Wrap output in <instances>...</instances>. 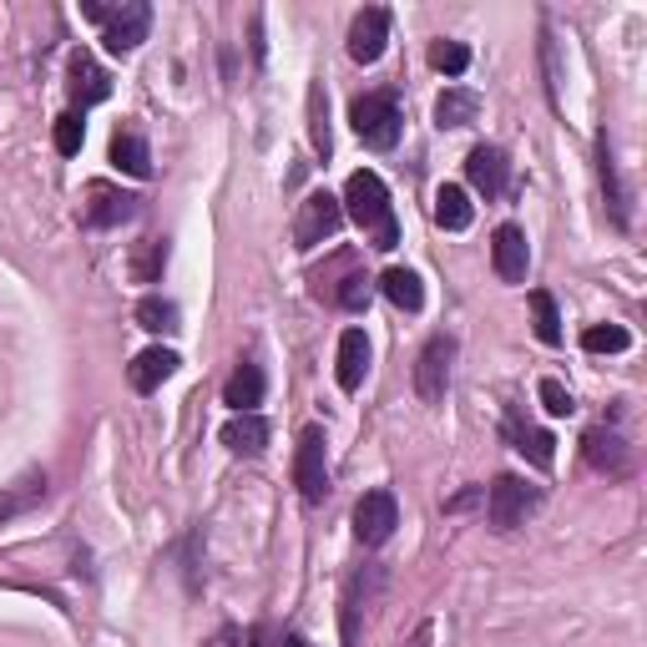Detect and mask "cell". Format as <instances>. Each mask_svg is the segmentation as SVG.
Returning a JSON list of instances; mask_svg holds the SVG:
<instances>
[{
  "label": "cell",
  "mask_w": 647,
  "mask_h": 647,
  "mask_svg": "<svg viewBox=\"0 0 647 647\" xmlns=\"http://www.w3.org/2000/svg\"><path fill=\"white\" fill-rule=\"evenodd\" d=\"M506 441H511V451H522L537 470L556 466V435H551V430H541V426H526L516 410L506 415Z\"/></svg>",
  "instance_id": "cell-14"
},
{
  "label": "cell",
  "mask_w": 647,
  "mask_h": 647,
  "mask_svg": "<svg viewBox=\"0 0 647 647\" xmlns=\"http://www.w3.org/2000/svg\"><path fill=\"white\" fill-rule=\"evenodd\" d=\"M531 506H537V491H531L522 476H496L491 491H486V516H491L496 531H516Z\"/></svg>",
  "instance_id": "cell-6"
},
{
  "label": "cell",
  "mask_w": 647,
  "mask_h": 647,
  "mask_svg": "<svg viewBox=\"0 0 647 647\" xmlns=\"http://www.w3.org/2000/svg\"><path fill=\"white\" fill-rule=\"evenodd\" d=\"M178 364H182V359L172 355V349L152 345V349H142V355L132 359V370H127V380H132V390H137V395H152V390H163L167 380L178 374Z\"/></svg>",
  "instance_id": "cell-15"
},
{
  "label": "cell",
  "mask_w": 647,
  "mask_h": 647,
  "mask_svg": "<svg viewBox=\"0 0 647 647\" xmlns=\"http://www.w3.org/2000/svg\"><path fill=\"white\" fill-rule=\"evenodd\" d=\"M481 117V97L470 86H445L435 101V127H470Z\"/></svg>",
  "instance_id": "cell-22"
},
{
  "label": "cell",
  "mask_w": 647,
  "mask_h": 647,
  "mask_svg": "<svg viewBox=\"0 0 647 647\" xmlns=\"http://www.w3.org/2000/svg\"><path fill=\"white\" fill-rule=\"evenodd\" d=\"M399 526V501L395 491H364L355 506V537L359 547H385Z\"/></svg>",
  "instance_id": "cell-7"
},
{
  "label": "cell",
  "mask_w": 647,
  "mask_h": 647,
  "mask_svg": "<svg viewBox=\"0 0 647 647\" xmlns=\"http://www.w3.org/2000/svg\"><path fill=\"white\" fill-rule=\"evenodd\" d=\"M451 364H455V339L451 334H435L420 359H415V395L426 405H441L445 390H451Z\"/></svg>",
  "instance_id": "cell-5"
},
{
  "label": "cell",
  "mask_w": 647,
  "mask_h": 647,
  "mask_svg": "<svg viewBox=\"0 0 647 647\" xmlns=\"http://www.w3.org/2000/svg\"><path fill=\"white\" fill-rule=\"evenodd\" d=\"M82 218H86V228H122V223L137 218V197L117 193V188H107V182H92V188H86Z\"/></svg>",
  "instance_id": "cell-10"
},
{
  "label": "cell",
  "mask_w": 647,
  "mask_h": 647,
  "mask_svg": "<svg viewBox=\"0 0 647 647\" xmlns=\"http://www.w3.org/2000/svg\"><path fill=\"white\" fill-rule=\"evenodd\" d=\"M349 122H355L359 142L374 152H390L399 142V127H405V117H399V101L390 97V92H370V97H355L349 101Z\"/></svg>",
  "instance_id": "cell-2"
},
{
  "label": "cell",
  "mask_w": 647,
  "mask_h": 647,
  "mask_svg": "<svg viewBox=\"0 0 647 647\" xmlns=\"http://www.w3.org/2000/svg\"><path fill=\"white\" fill-rule=\"evenodd\" d=\"M324 426H303L299 430V451H293V486L309 506L330 496V455H324Z\"/></svg>",
  "instance_id": "cell-3"
},
{
  "label": "cell",
  "mask_w": 647,
  "mask_h": 647,
  "mask_svg": "<svg viewBox=\"0 0 647 647\" xmlns=\"http://www.w3.org/2000/svg\"><path fill=\"white\" fill-rule=\"evenodd\" d=\"M531 319H537L541 345H562V314H556V299L547 289H531Z\"/></svg>",
  "instance_id": "cell-26"
},
{
  "label": "cell",
  "mask_w": 647,
  "mask_h": 647,
  "mask_svg": "<svg viewBox=\"0 0 647 647\" xmlns=\"http://www.w3.org/2000/svg\"><path fill=\"white\" fill-rule=\"evenodd\" d=\"M82 142H86V122L76 117V111H67V117L56 122V152H61V157H76Z\"/></svg>",
  "instance_id": "cell-32"
},
{
  "label": "cell",
  "mask_w": 647,
  "mask_h": 647,
  "mask_svg": "<svg viewBox=\"0 0 647 647\" xmlns=\"http://www.w3.org/2000/svg\"><path fill=\"white\" fill-rule=\"evenodd\" d=\"M385 41H390V11L385 5L359 11L355 26H349V56H355L359 67H374V61L385 56Z\"/></svg>",
  "instance_id": "cell-11"
},
{
  "label": "cell",
  "mask_w": 647,
  "mask_h": 647,
  "mask_svg": "<svg viewBox=\"0 0 647 647\" xmlns=\"http://www.w3.org/2000/svg\"><path fill=\"white\" fill-rule=\"evenodd\" d=\"M491 263H496L501 284H526V268H531V249H526V233L516 223H501L496 238H491Z\"/></svg>",
  "instance_id": "cell-12"
},
{
  "label": "cell",
  "mask_w": 647,
  "mask_h": 647,
  "mask_svg": "<svg viewBox=\"0 0 647 647\" xmlns=\"http://www.w3.org/2000/svg\"><path fill=\"white\" fill-rule=\"evenodd\" d=\"M466 178H470V188H476L486 203H491V197H501V193H506V178H511L506 152L491 147V142H486V147H476L466 157Z\"/></svg>",
  "instance_id": "cell-13"
},
{
  "label": "cell",
  "mask_w": 647,
  "mask_h": 647,
  "mask_svg": "<svg viewBox=\"0 0 647 647\" xmlns=\"http://www.w3.org/2000/svg\"><path fill=\"white\" fill-rule=\"evenodd\" d=\"M582 455H587V466L602 470V476H627L633 470V445L622 441V430L612 426H592L587 435H582Z\"/></svg>",
  "instance_id": "cell-9"
},
{
  "label": "cell",
  "mask_w": 647,
  "mask_h": 647,
  "mask_svg": "<svg viewBox=\"0 0 647 647\" xmlns=\"http://www.w3.org/2000/svg\"><path fill=\"white\" fill-rule=\"evenodd\" d=\"M476 501H486V486H470V491H460V496H451V501H445V511H451V516H455V511H470V506H476Z\"/></svg>",
  "instance_id": "cell-35"
},
{
  "label": "cell",
  "mask_w": 647,
  "mask_h": 647,
  "mask_svg": "<svg viewBox=\"0 0 647 647\" xmlns=\"http://www.w3.org/2000/svg\"><path fill=\"white\" fill-rule=\"evenodd\" d=\"M147 31H152V5H147V0H127L122 11L107 15L101 41H107L111 56H132L142 41H147Z\"/></svg>",
  "instance_id": "cell-8"
},
{
  "label": "cell",
  "mask_w": 647,
  "mask_h": 647,
  "mask_svg": "<svg viewBox=\"0 0 647 647\" xmlns=\"http://www.w3.org/2000/svg\"><path fill=\"white\" fill-rule=\"evenodd\" d=\"M284 647H314V643H309V637H289V643H284Z\"/></svg>",
  "instance_id": "cell-36"
},
{
  "label": "cell",
  "mask_w": 647,
  "mask_h": 647,
  "mask_svg": "<svg viewBox=\"0 0 647 647\" xmlns=\"http://www.w3.org/2000/svg\"><path fill=\"white\" fill-rule=\"evenodd\" d=\"M163 268H167V238H142L137 253H132V278H137V284H152Z\"/></svg>",
  "instance_id": "cell-27"
},
{
  "label": "cell",
  "mask_w": 647,
  "mask_h": 647,
  "mask_svg": "<svg viewBox=\"0 0 647 647\" xmlns=\"http://www.w3.org/2000/svg\"><path fill=\"white\" fill-rule=\"evenodd\" d=\"M597 178H602V197H607V213H612V223L618 228H627V188H622L618 178V163H612V142H607V132L597 137Z\"/></svg>",
  "instance_id": "cell-18"
},
{
  "label": "cell",
  "mask_w": 647,
  "mask_h": 647,
  "mask_svg": "<svg viewBox=\"0 0 647 647\" xmlns=\"http://www.w3.org/2000/svg\"><path fill=\"white\" fill-rule=\"evenodd\" d=\"M339 303H345L349 314L370 309V278H364V274H349V278H345V289H339Z\"/></svg>",
  "instance_id": "cell-34"
},
{
  "label": "cell",
  "mask_w": 647,
  "mask_h": 647,
  "mask_svg": "<svg viewBox=\"0 0 647 647\" xmlns=\"http://www.w3.org/2000/svg\"><path fill=\"white\" fill-rule=\"evenodd\" d=\"M263 390H268V380H263L259 364H238L223 385V405H233V415H259Z\"/></svg>",
  "instance_id": "cell-16"
},
{
  "label": "cell",
  "mask_w": 647,
  "mask_h": 647,
  "mask_svg": "<svg viewBox=\"0 0 647 647\" xmlns=\"http://www.w3.org/2000/svg\"><path fill=\"white\" fill-rule=\"evenodd\" d=\"M309 142H314L319 157H330V101H324V86H314L309 92Z\"/></svg>",
  "instance_id": "cell-30"
},
{
  "label": "cell",
  "mask_w": 647,
  "mask_h": 647,
  "mask_svg": "<svg viewBox=\"0 0 647 647\" xmlns=\"http://www.w3.org/2000/svg\"><path fill=\"white\" fill-rule=\"evenodd\" d=\"M137 324L147 334H178L182 324H178V303L172 299H157V293H147V299L137 303Z\"/></svg>",
  "instance_id": "cell-25"
},
{
  "label": "cell",
  "mask_w": 647,
  "mask_h": 647,
  "mask_svg": "<svg viewBox=\"0 0 647 647\" xmlns=\"http://www.w3.org/2000/svg\"><path fill=\"white\" fill-rule=\"evenodd\" d=\"M537 395H541V410H547V415H572V410H577V399H572V390H566L562 380H551V374L537 385Z\"/></svg>",
  "instance_id": "cell-33"
},
{
  "label": "cell",
  "mask_w": 647,
  "mask_h": 647,
  "mask_svg": "<svg viewBox=\"0 0 647 647\" xmlns=\"http://www.w3.org/2000/svg\"><path fill=\"white\" fill-rule=\"evenodd\" d=\"M339 223H345V203L334 193H309L299 203V218H293V243H299L303 253L319 249L324 238L339 233Z\"/></svg>",
  "instance_id": "cell-4"
},
{
  "label": "cell",
  "mask_w": 647,
  "mask_h": 647,
  "mask_svg": "<svg viewBox=\"0 0 647 647\" xmlns=\"http://www.w3.org/2000/svg\"><path fill=\"white\" fill-rule=\"evenodd\" d=\"M268 435H274V426H268L263 415H233V420L223 426V435H218V441L228 445L233 455H263Z\"/></svg>",
  "instance_id": "cell-19"
},
{
  "label": "cell",
  "mask_w": 647,
  "mask_h": 647,
  "mask_svg": "<svg viewBox=\"0 0 647 647\" xmlns=\"http://www.w3.org/2000/svg\"><path fill=\"white\" fill-rule=\"evenodd\" d=\"M339 203H345V213L359 223V233L370 238L380 253H390L399 243V218H395V203H390V188L380 172H370V167L349 172Z\"/></svg>",
  "instance_id": "cell-1"
},
{
  "label": "cell",
  "mask_w": 647,
  "mask_h": 647,
  "mask_svg": "<svg viewBox=\"0 0 647 647\" xmlns=\"http://www.w3.org/2000/svg\"><path fill=\"white\" fill-rule=\"evenodd\" d=\"M380 289H385V299L395 303V309H405V314H420V309H426V289H420V278H415L410 268H390V274L380 278Z\"/></svg>",
  "instance_id": "cell-24"
},
{
  "label": "cell",
  "mask_w": 647,
  "mask_h": 647,
  "mask_svg": "<svg viewBox=\"0 0 647 647\" xmlns=\"http://www.w3.org/2000/svg\"><path fill=\"white\" fill-rule=\"evenodd\" d=\"M41 496H46V476H26V481L15 486V491H5V496H0V522H11V516L31 511Z\"/></svg>",
  "instance_id": "cell-29"
},
{
  "label": "cell",
  "mask_w": 647,
  "mask_h": 647,
  "mask_svg": "<svg viewBox=\"0 0 647 647\" xmlns=\"http://www.w3.org/2000/svg\"><path fill=\"white\" fill-rule=\"evenodd\" d=\"M111 163L122 167L127 178H152V152H147V137H142L137 127H122V132L111 137Z\"/></svg>",
  "instance_id": "cell-21"
},
{
  "label": "cell",
  "mask_w": 647,
  "mask_h": 647,
  "mask_svg": "<svg viewBox=\"0 0 647 647\" xmlns=\"http://www.w3.org/2000/svg\"><path fill=\"white\" fill-rule=\"evenodd\" d=\"M627 345H633V334L622 330V324H592V330L582 334V349H587V355H622Z\"/></svg>",
  "instance_id": "cell-28"
},
{
  "label": "cell",
  "mask_w": 647,
  "mask_h": 647,
  "mask_svg": "<svg viewBox=\"0 0 647 647\" xmlns=\"http://www.w3.org/2000/svg\"><path fill=\"white\" fill-rule=\"evenodd\" d=\"M339 390H359L364 385V374H370V339L364 330H345L339 334Z\"/></svg>",
  "instance_id": "cell-20"
},
{
  "label": "cell",
  "mask_w": 647,
  "mask_h": 647,
  "mask_svg": "<svg viewBox=\"0 0 647 647\" xmlns=\"http://www.w3.org/2000/svg\"><path fill=\"white\" fill-rule=\"evenodd\" d=\"M470 218H476V207H470L466 188H455V182H445L441 193H435V223H441L445 233H466Z\"/></svg>",
  "instance_id": "cell-23"
},
{
  "label": "cell",
  "mask_w": 647,
  "mask_h": 647,
  "mask_svg": "<svg viewBox=\"0 0 647 647\" xmlns=\"http://www.w3.org/2000/svg\"><path fill=\"white\" fill-rule=\"evenodd\" d=\"M67 76H71V97L82 101V107H97V101H107L111 97V82H107V71L92 61L86 51H76L71 56V67H67Z\"/></svg>",
  "instance_id": "cell-17"
},
{
  "label": "cell",
  "mask_w": 647,
  "mask_h": 647,
  "mask_svg": "<svg viewBox=\"0 0 647 647\" xmlns=\"http://www.w3.org/2000/svg\"><path fill=\"white\" fill-rule=\"evenodd\" d=\"M430 67L445 71V76H466L470 46H460V41H435V46H430Z\"/></svg>",
  "instance_id": "cell-31"
}]
</instances>
